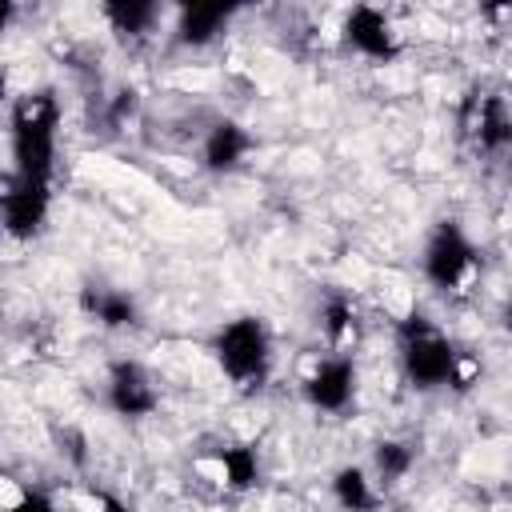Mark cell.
I'll use <instances>...</instances> for the list:
<instances>
[{
	"mask_svg": "<svg viewBox=\"0 0 512 512\" xmlns=\"http://www.w3.org/2000/svg\"><path fill=\"white\" fill-rule=\"evenodd\" d=\"M508 328H512V300H508Z\"/></svg>",
	"mask_w": 512,
	"mask_h": 512,
	"instance_id": "cell-21",
	"label": "cell"
},
{
	"mask_svg": "<svg viewBox=\"0 0 512 512\" xmlns=\"http://www.w3.org/2000/svg\"><path fill=\"white\" fill-rule=\"evenodd\" d=\"M352 396H356V364L344 352L316 360L312 372L304 376V400L316 412H344Z\"/></svg>",
	"mask_w": 512,
	"mask_h": 512,
	"instance_id": "cell-5",
	"label": "cell"
},
{
	"mask_svg": "<svg viewBox=\"0 0 512 512\" xmlns=\"http://www.w3.org/2000/svg\"><path fill=\"white\" fill-rule=\"evenodd\" d=\"M216 464H220V476L232 492H248L256 480H260V456L252 444H228L216 452Z\"/></svg>",
	"mask_w": 512,
	"mask_h": 512,
	"instance_id": "cell-14",
	"label": "cell"
},
{
	"mask_svg": "<svg viewBox=\"0 0 512 512\" xmlns=\"http://www.w3.org/2000/svg\"><path fill=\"white\" fill-rule=\"evenodd\" d=\"M344 40L360 52V56H368V60H396L400 56V40H396V28H392V20L380 12V8H372V4H356V8H348V16H344Z\"/></svg>",
	"mask_w": 512,
	"mask_h": 512,
	"instance_id": "cell-8",
	"label": "cell"
},
{
	"mask_svg": "<svg viewBox=\"0 0 512 512\" xmlns=\"http://www.w3.org/2000/svg\"><path fill=\"white\" fill-rule=\"evenodd\" d=\"M104 16H108V24H112L116 32H124V36H144V32L156 24L160 8H156V4H140V0H112V4H104Z\"/></svg>",
	"mask_w": 512,
	"mask_h": 512,
	"instance_id": "cell-15",
	"label": "cell"
},
{
	"mask_svg": "<svg viewBox=\"0 0 512 512\" xmlns=\"http://www.w3.org/2000/svg\"><path fill=\"white\" fill-rule=\"evenodd\" d=\"M136 108V92L128 88V92H116V100H112V120H120V116H128Z\"/></svg>",
	"mask_w": 512,
	"mask_h": 512,
	"instance_id": "cell-19",
	"label": "cell"
},
{
	"mask_svg": "<svg viewBox=\"0 0 512 512\" xmlns=\"http://www.w3.org/2000/svg\"><path fill=\"white\" fill-rule=\"evenodd\" d=\"M248 152H252V136L236 120H216L204 136V148H200L208 172H232V168H240V160Z\"/></svg>",
	"mask_w": 512,
	"mask_h": 512,
	"instance_id": "cell-9",
	"label": "cell"
},
{
	"mask_svg": "<svg viewBox=\"0 0 512 512\" xmlns=\"http://www.w3.org/2000/svg\"><path fill=\"white\" fill-rule=\"evenodd\" d=\"M4 512H60L56 508V500L48 496V492H40V488H28V492H20Z\"/></svg>",
	"mask_w": 512,
	"mask_h": 512,
	"instance_id": "cell-18",
	"label": "cell"
},
{
	"mask_svg": "<svg viewBox=\"0 0 512 512\" xmlns=\"http://www.w3.org/2000/svg\"><path fill=\"white\" fill-rule=\"evenodd\" d=\"M216 364L220 372L244 388V392H256L264 388L268 372H272V332L260 316H236L228 320L220 332H216Z\"/></svg>",
	"mask_w": 512,
	"mask_h": 512,
	"instance_id": "cell-3",
	"label": "cell"
},
{
	"mask_svg": "<svg viewBox=\"0 0 512 512\" xmlns=\"http://www.w3.org/2000/svg\"><path fill=\"white\" fill-rule=\"evenodd\" d=\"M80 304H84L88 316H96V324H104V328H112V332H116V328H132L136 316H140L136 300H132L124 288H84Z\"/></svg>",
	"mask_w": 512,
	"mask_h": 512,
	"instance_id": "cell-11",
	"label": "cell"
},
{
	"mask_svg": "<svg viewBox=\"0 0 512 512\" xmlns=\"http://www.w3.org/2000/svg\"><path fill=\"white\" fill-rule=\"evenodd\" d=\"M472 268H476V248H472L468 232L456 220H444L432 232L428 248H424V276H428V284L440 288V292H452V288H460L472 276Z\"/></svg>",
	"mask_w": 512,
	"mask_h": 512,
	"instance_id": "cell-4",
	"label": "cell"
},
{
	"mask_svg": "<svg viewBox=\"0 0 512 512\" xmlns=\"http://www.w3.org/2000/svg\"><path fill=\"white\" fill-rule=\"evenodd\" d=\"M332 496L344 512H372L376 508V488L360 464H344L332 472Z\"/></svg>",
	"mask_w": 512,
	"mask_h": 512,
	"instance_id": "cell-12",
	"label": "cell"
},
{
	"mask_svg": "<svg viewBox=\"0 0 512 512\" xmlns=\"http://www.w3.org/2000/svg\"><path fill=\"white\" fill-rule=\"evenodd\" d=\"M320 328L332 344H344L352 332H356V308L348 296H328L324 308H320Z\"/></svg>",
	"mask_w": 512,
	"mask_h": 512,
	"instance_id": "cell-17",
	"label": "cell"
},
{
	"mask_svg": "<svg viewBox=\"0 0 512 512\" xmlns=\"http://www.w3.org/2000/svg\"><path fill=\"white\" fill-rule=\"evenodd\" d=\"M460 364H464V356L428 316L412 312L400 320V368L412 388H420V392L448 388V384H456Z\"/></svg>",
	"mask_w": 512,
	"mask_h": 512,
	"instance_id": "cell-2",
	"label": "cell"
},
{
	"mask_svg": "<svg viewBox=\"0 0 512 512\" xmlns=\"http://www.w3.org/2000/svg\"><path fill=\"white\" fill-rule=\"evenodd\" d=\"M12 132V176L52 184L56 172V132H60V104L52 92H28L12 104L8 116Z\"/></svg>",
	"mask_w": 512,
	"mask_h": 512,
	"instance_id": "cell-1",
	"label": "cell"
},
{
	"mask_svg": "<svg viewBox=\"0 0 512 512\" xmlns=\"http://www.w3.org/2000/svg\"><path fill=\"white\" fill-rule=\"evenodd\" d=\"M160 404V392L148 376L144 364L136 360H116L108 368V408L116 416H128V420H140V416H152Z\"/></svg>",
	"mask_w": 512,
	"mask_h": 512,
	"instance_id": "cell-6",
	"label": "cell"
},
{
	"mask_svg": "<svg viewBox=\"0 0 512 512\" xmlns=\"http://www.w3.org/2000/svg\"><path fill=\"white\" fill-rule=\"evenodd\" d=\"M476 140L484 152H500V148H512V116L504 108L500 96H484L480 100V112H476Z\"/></svg>",
	"mask_w": 512,
	"mask_h": 512,
	"instance_id": "cell-13",
	"label": "cell"
},
{
	"mask_svg": "<svg viewBox=\"0 0 512 512\" xmlns=\"http://www.w3.org/2000/svg\"><path fill=\"white\" fill-rule=\"evenodd\" d=\"M372 464H376V476H380L384 484H396V480H404V476L412 472L416 452H412V444H404V440H380V444L372 448Z\"/></svg>",
	"mask_w": 512,
	"mask_h": 512,
	"instance_id": "cell-16",
	"label": "cell"
},
{
	"mask_svg": "<svg viewBox=\"0 0 512 512\" xmlns=\"http://www.w3.org/2000/svg\"><path fill=\"white\" fill-rule=\"evenodd\" d=\"M232 16H236L232 4H192V8H180V16H176V40L188 44V48H204V44H212L228 28Z\"/></svg>",
	"mask_w": 512,
	"mask_h": 512,
	"instance_id": "cell-10",
	"label": "cell"
},
{
	"mask_svg": "<svg viewBox=\"0 0 512 512\" xmlns=\"http://www.w3.org/2000/svg\"><path fill=\"white\" fill-rule=\"evenodd\" d=\"M96 508L100 512H128V504L120 496H112V492H96Z\"/></svg>",
	"mask_w": 512,
	"mask_h": 512,
	"instance_id": "cell-20",
	"label": "cell"
},
{
	"mask_svg": "<svg viewBox=\"0 0 512 512\" xmlns=\"http://www.w3.org/2000/svg\"><path fill=\"white\" fill-rule=\"evenodd\" d=\"M48 204H52V184L12 176L8 192H4V228H8V236L32 240L48 220Z\"/></svg>",
	"mask_w": 512,
	"mask_h": 512,
	"instance_id": "cell-7",
	"label": "cell"
}]
</instances>
